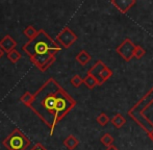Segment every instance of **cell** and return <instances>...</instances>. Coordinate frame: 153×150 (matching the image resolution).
I'll list each match as a JSON object with an SVG mask.
<instances>
[{"label":"cell","mask_w":153,"mask_h":150,"mask_svg":"<svg viewBox=\"0 0 153 150\" xmlns=\"http://www.w3.org/2000/svg\"><path fill=\"white\" fill-rule=\"evenodd\" d=\"M75 105L76 101L51 77L36 92L29 108L48 126L50 136H52L57 123H59Z\"/></svg>","instance_id":"obj_1"},{"label":"cell","mask_w":153,"mask_h":150,"mask_svg":"<svg viewBox=\"0 0 153 150\" xmlns=\"http://www.w3.org/2000/svg\"><path fill=\"white\" fill-rule=\"evenodd\" d=\"M61 49L62 47L44 29L38 30L36 37L29 40L22 46V50L29 57L55 55Z\"/></svg>","instance_id":"obj_2"},{"label":"cell","mask_w":153,"mask_h":150,"mask_svg":"<svg viewBox=\"0 0 153 150\" xmlns=\"http://www.w3.org/2000/svg\"><path fill=\"white\" fill-rule=\"evenodd\" d=\"M2 144L8 150H26L30 146L31 141L19 128H15L4 139Z\"/></svg>","instance_id":"obj_3"},{"label":"cell","mask_w":153,"mask_h":150,"mask_svg":"<svg viewBox=\"0 0 153 150\" xmlns=\"http://www.w3.org/2000/svg\"><path fill=\"white\" fill-rule=\"evenodd\" d=\"M88 74L92 75L98 82V85H102L113 75V71L103 63L102 61H97L95 65L88 71Z\"/></svg>","instance_id":"obj_4"},{"label":"cell","mask_w":153,"mask_h":150,"mask_svg":"<svg viewBox=\"0 0 153 150\" xmlns=\"http://www.w3.org/2000/svg\"><path fill=\"white\" fill-rule=\"evenodd\" d=\"M77 39L78 38H77L76 33L73 30H71L69 27L66 26L56 36V41L55 42L59 45H61L62 47H64V48H69L76 42Z\"/></svg>","instance_id":"obj_5"},{"label":"cell","mask_w":153,"mask_h":150,"mask_svg":"<svg viewBox=\"0 0 153 150\" xmlns=\"http://www.w3.org/2000/svg\"><path fill=\"white\" fill-rule=\"evenodd\" d=\"M135 46L137 45H134V43L130 39H125L121 44L116 48V51L125 62H129L133 57Z\"/></svg>","instance_id":"obj_6"},{"label":"cell","mask_w":153,"mask_h":150,"mask_svg":"<svg viewBox=\"0 0 153 150\" xmlns=\"http://www.w3.org/2000/svg\"><path fill=\"white\" fill-rule=\"evenodd\" d=\"M55 55H42V56L30 57V62L40 71L45 72L55 63Z\"/></svg>","instance_id":"obj_7"},{"label":"cell","mask_w":153,"mask_h":150,"mask_svg":"<svg viewBox=\"0 0 153 150\" xmlns=\"http://www.w3.org/2000/svg\"><path fill=\"white\" fill-rule=\"evenodd\" d=\"M17 46V42L14 40L10 35L4 36L3 38L0 40V48L3 52L8 53L10 51L14 50Z\"/></svg>","instance_id":"obj_8"},{"label":"cell","mask_w":153,"mask_h":150,"mask_svg":"<svg viewBox=\"0 0 153 150\" xmlns=\"http://www.w3.org/2000/svg\"><path fill=\"white\" fill-rule=\"evenodd\" d=\"M111 4L115 5L116 7L118 8V10H120L123 14L127 13L133 5L135 4V0H113L111 1Z\"/></svg>","instance_id":"obj_9"},{"label":"cell","mask_w":153,"mask_h":150,"mask_svg":"<svg viewBox=\"0 0 153 150\" xmlns=\"http://www.w3.org/2000/svg\"><path fill=\"white\" fill-rule=\"evenodd\" d=\"M78 144H79L78 139L73 136V134H69L64 140V146L68 150H74L78 146Z\"/></svg>","instance_id":"obj_10"},{"label":"cell","mask_w":153,"mask_h":150,"mask_svg":"<svg viewBox=\"0 0 153 150\" xmlns=\"http://www.w3.org/2000/svg\"><path fill=\"white\" fill-rule=\"evenodd\" d=\"M109 121H111V124H113L116 128H118V129L123 127V126L126 124V119H125L124 116L121 115V114H116Z\"/></svg>","instance_id":"obj_11"},{"label":"cell","mask_w":153,"mask_h":150,"mask_svg":"<svg viewBox=\"0 0 153 150\" xmlns=\"http://www.w3.org/2000/svg\"><path fill=\"white\" fill-rule=\"evenodd\" d=\"M91 59H92V56L85 50H81L80 52L76 55V57H75V59H76L81 66H85L91 61Z\"/></svg>","instance_id":"obj_12"},{"label":"cell","mask_w":153,"mask_h":150,"mask_svg":"<svg viewBox=\"0 0 153 150\" xmlns=\"http://www.w3.org/2000/svg\"><path fill=\"white\" fill-rule=\"evenodd\" d=\"M20 101L22 102V103L24 104V105H26L27 108H30L32 101H33V94H31L30 92L26 91L20 97Z\"/></svg>","instance_id":"obj_13"},{"label":"cell","mask_w":153,"mask_h":150,"mask_svg":"<svg viewBox=\"0 0 153 150\" xmlns=\"http://www.w3.org/2000/svg\"><path fill=\"white\" fill-rule=\"evenodd\" d=\"M7 59L10 63L16 64V63H18L21 59H22V54H21L17 49H14V50L10 51V52L7 53Z\"/></svg>","instance_id":"obj_14"},{"label":"cell","mask_w":153,"mask_h":150,"mask_svg":"<svg viewBox=\"0 0 153 150\" xmlns=\"http://www.w3.org/2000/svg\"><path fill=\"white\" fill-rule=\"evenodd\" d=\"M82 81H83V83L85 85V87H87L88 89H90V90L94 89L96 85H98V82H97V80L92 76V75H90V74H87V76H85V78L82 79Z\"/></svg>","instance_id":"obj_15"},{"label":"cell","mask_w":153,"mask_h":150,"mask_svg":"<svg viewBox=\"0 0 153 150\" xmlns=\"http://www.w3.org/2000/svg\"><path fill=\"white\" fill-rule=\"evenodd\" d=\"M109 117L106 115V114H104V113H101V114H99L98 116H97V118H96V121H97V123L99 124L100 126H105V125H107V123L109 122Z\"/></svg>","instance_id":"obj_16"},{"label":"cell","mask_w":153,"mask_h":150,"mask_svg":"<svg viewBox=\"0 0 153 150\" xmlns=\"http://www.w3.org/2000/svg\"><path fill=\"white\" fill-rule=\"evenodd\" d=\"M100 142L104 145L105 147H108L111 145H114V138L111 134H104L100 139Z\"/></svg>","instance_id":"obj_17"},{"label":"cell","mask_w":153,"mask_h":150,"mask_svg":"<svg viewBox=\"0 0 153 150\" xmlns=\"http://www.w3.org/2000/svg\"><path fill=\"white\" fill-rule=\"evenodd\" d=\"M23 33H24L25 37H27V38L29 39V40H31V39H33L36 36V33H38V30H36V29L34 28L33 26L29 25V26H27L26 28L23 30Z\"/></svg>","instance_id":"obj_18"},{"label":"cell","mask_w":153,"mask_h":150,"mask_svg":"<svg viewBox=\"0 0 153 150\" xmlns=\"http://www.w3.org/2000/svg\"><path fill=\"white\" fill-rule=\"evenodd\" d=\"M70 82L74 88H79L83 83V81H82V78H81L78 74H76L70 79Z\"/></svg>","instance_id":"obj_19"},{"label":"cell","mask_w":153,"mask_h":150,"mask_svg":"<svg viewBox=\"0 0 153 150\" xmlns=\"http://www.w3.org/2000/svg\"><path fill=\"white\" fill-rule=\"evenodd\" d=\"M145 53H146L145 49H144L142 46H139V45H137V46H135L134 52H133V56L137 57V59H140L145 55Z\"/></svg>","instance_id":"obj_20"},{"label":"cell","mask_w":153,"mask_h":150,"mask_svg":"<svg viewBox=\"0 0 153 150\" xmlns=\"http://www.w3.org/2000/svg\"><path fill=\"white\" fill-rule=\"evenodd\" d=\"M30 150H47V148L45 146H43L42 144H40V143H36L31 147Z\"/></svg>","instance_id":"obj_21"},{"label":"cell","mask_w":153,"mask_h":150,"mask_svg":"<svg viewBox=\"0 0 153 150\" xmlns=\"http://www.w3.org/2000/svg\"><path fill=\"white\" fill-rule=\"evenodd\" d=\"M106 150H119V149H118V147H116L115 145H111V146L106 147Z\"/></svg>","instance_id":"obj_22"},{"label":"cell","mask_w":153,"mask_h":150,"mask_svg":"<svg viewBox=\"0 0 153 150\" xmlns=\"http://www.w3.org/2000/svg\"><path fill=\"white\" fill-rule=\"evenodd\" d=\"M148 136H149V138L151 139V141L153 142V130H152V131H150L149 134H148Z\"/></svg>","instance_id":"obj_23"},{"label":"cell","mask_w":153,"mask_h":150,"mask_svg":"<svg viewBox=\"0 0 153 150\" xmlns=\"http://www.w3.org/2000/svg\"><path fill=\"white\" fill-rule=\"evenodd\" d=\"M3 54H4V52L1 50V48H0V59H1V57L3 56Z\"/></svg>","instance_id":"obj_24"}]
</instances>
